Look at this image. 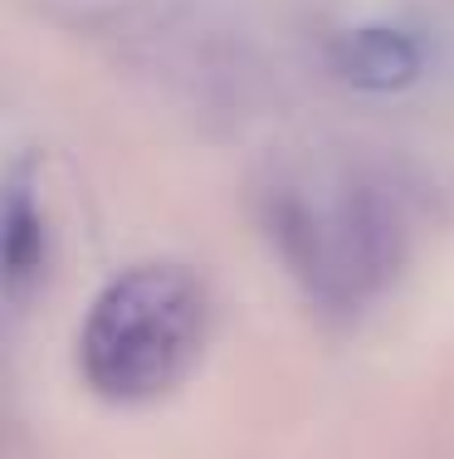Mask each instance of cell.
<instances>
[{
    "instance_id": "1",
    "label": "cell",
    "mask_w": 454,
    "mask_h": 459,
    "mask_svg": "<svg viewBox=\"0 0 454 459\" xmlns=\"http://www.w3.org/2000/svg\"><path fill=\"white\" fill-rule=\"evenodd\" d=\"M205 337V293L176 264H142L107 283L79 333V367L107 401H151L191 371Z\"/></svg>"
},
{
    "instance_id": "2",
    "label": "cell",
    "mask_w": 454,
    "mask_h": 459,
    "mask_svg": "<svg viewBox=\"0 0 454 459\" xmlns=\"http://www.w3.org/2000/svg\"><path fill=\"white\" fill-rule=\"evenodd\" d=\"M274 235L303 283L332 303H356L372 293L401 255L396 211L376 186L356 177L284 186L274 201Z\"/></svg>"
},
{
    "instance_id": "3",
    "label": "cell",
    "mask_w": 454,
    "mask_h": 459,
    "mask_svg": "<svg viewBox=\"0 0 454 459\" xmlns=\"http://www.w3.org/2000/svg\"><path fill=\"white\" fill-rule=\"evenodd\" d=\"M332 64L347 83L372 93H391L420 79V49L401 30H352L338 39Z\"/></svg>"
},
{
    "instance_id": "4",
    "label": "cell",
    "mask_w": 454,
    "mask_h": 459,
    "mask_svg": "<svg viewBox=\"0 0 454 459\" xmlns=\"http://www.w3.org/2000/svg\"><path fill=\"white\" fill-rule=\"evenodd\" d=\"M39 264H45V225H39L35 205L15 191L5 205V289H10V299H20L30 289Z\"/></svg>"
}]
</instances>
